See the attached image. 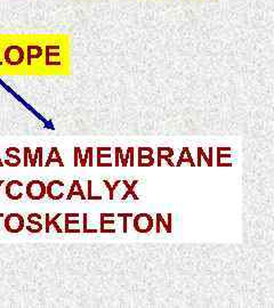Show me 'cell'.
<instances>
[{"label":"cell","instance_id":"15","mask_svg":"<svg viewBox=\"0 0 274 308\" xmlns=\"http://www.w3.org/2000/svg\"><path fill=\"white\" fill-rule=\"evenodd\" d=\"M116 214H105V212H103V214H101V216H99V224H101V226H99V229L98 232L101 233L104 231L106 225H115L116 224Z\"/></svg>","mask_w":274,"mask_h":308},{"label":"cell","instance_id":"20","mask_svg":"<svg viewBox=\"0 0 274 308\" xmlns=\"http://www.w3.org/2000/svg\"><path fill=\"white\" fill-rule=\"evenodd\" d=\"M117 216H118V218L122 219V232L126 234L128 233V218H133L134 214H131V212H128V214L127 212H120Z\"/></svg>","mask_w":274,"mask_h":308},{"label":"cell","instance_id":"25","mask_svg":"<svg viewBox=\"0 0 274 308\" xmlns=\"http://www.w3.org/2000/svg\"><path fill=\"white\" fill-rule=\"evenodd\" d=\"M92 152H94V148L91 147V150L90 151V155H88V165L90 167H92L94 166V161H92V159H94V155H92Z\"/></svg>","mask_w":274,"mask_h":308},{"label":"cell","instance_id":"11","mask_svg":"<svg viewBox=\"0 0 274 308\" xmlns=\"http://www.w3.org/2000/svg\"><path fill=\"white\" fill-rule=\"evenodd\" d=\"M122 183L124 185V187H126V192H124L123 196H122V201H126L128 199V196H133V199L135 201H138L140 200V196H137L136 193H135V187H136V185L138 184V180H134L133 183H129L128 180L123 179L122 180Z\"/></svg>","mask_w":274,"mask_h":308},{"label":"cell","instance_id":"12","mask_svg":"<svg viewBox=\"0 0 274 308\" xmlns=\"http://www.w3.org/2000/svg\"><path fill=\"white\" fill-rule=\"evenodd\" d=\"M183 164H188L191 166V167H195V162L193 160V158H192V154H191V151H190V147L188 146H184L182 152H181V155H180V159L179 161H177V164L175 165L176 167H181V166H183Z\"/></svg>","mask_w":274,"mask_h":308},{"label":"cell","instance_id":"16","mask_svg":"<svg viewBox=\"0 0 274 308\" xmlns=\"http://www.w3.org/2000/svg\"><path fill=\"white\" fill-rule=\"evenodd\" d=\"M111 151H112L111 146H102L96 148V152H97V165L96 166H99L103 159H110V160H111L112 158Z\"/></svg>","mask_w":274,"mask_h":308},{"label":"cell","instance_id":"8","mask_svg":"<svg viewBox=\"0 0 274 308\" xmlns=\"http://www.w3.org/2000/svg\"><path fill=\"white\" fill-rule=\"evenodd\" d=\"M6 194L10 200H21L23 197V183L20 180H10L7 184Z\"/></svg>","mask_w":274,"mask_h":308},{"label":"cell","instance_id":"13","mask_svg":"<svg viewBox=\"0 0 274 308\" xmlns=\"http://www.w3.org/2000/svg\"><path fill=\"white\" fill-rule=\"evenodd\" d=\"M74 196H79L84 201L87 200L86 194H85L83 187H81V184L78 179L73 180L72 185H71V189L69 191V194H67L66 196V200H71Z\"/></svg>","mask_w":274,"mask_h":308},{"label":"cell","instance_id":"2","mask_svg":"<svg viewBox=\"0 0 274 308\" xmlns=\"http://www.w3.org/2000/svg\"><path fill=\"white\" fill-rule=\"evenodd\" d=\"M5 228L8 233L12 234H17L21 233L26 228V221L21 214H9L5 219Z\"/></svg>","mask_w":274,"mask_h":308},{"label":"cell","instance_id":"19","mask_svg":"<svg viewBox=\"0 0 274 308\" xmlns=\"http://www.w3.org/2000/svg\"><path fill=\"white\" fill-rule=\"evenodd\" d=\"M103 183H104L105 187H106V189H108V191H109V199L111 200V201L115 200V193H116L117 189H118L119 184L122 183V180H116V182L113 183V184H110L109 180L104 179V180H103Z\"/></svg>","mask_w":274,"mask_h":308},{"label":"cell","instance_id":"10","mask_svg":"<svg viewBox=\"0 0 274 308\" xmlns=\"http://www.w3.org/2000/svg\"><path fill=\"white\" fill-rule=\"evenodd\" d=\"M62 214H56L54 216H52L51 214H46L44 216L45 218V231L46 233H49L51 228H54L58 233H63L64 229L61 228V226L59 225V218L62 217Z\"/></svg>","mask_w":274,"mask_h":308},{"label":"cell","instance_id":"23","mask_svg":"<svg viewBox=\"0 0 274 308\" xmlns=\"http://www.w3.org/2000/svg\"><path fill=\"white\" fill-rule=\"evenodd\" d=\"M135 153V147L129 146V166H135V159H134V154Z\"/></svg>","mask_w":274,"mask_h":308},{"label":"cell","instance_id":"18","mask_svg":"<svg viewBox=\"0 0 274 308\" xmlns=\"http://www.w3.org/2000/svg\"><path fill=\"white\" fill-rule=\"evenodd\" d=\"M53 162H58V164L61 166H64L63 162H62V159H61V155H60L59 153V150L56 147H53L51 150V153H49L48 155V160L46 161V166H51V164H53Z\"/></svg>","mask_w":274,"mask_h":308},{"label":"cell","instance_id":"14","mask_svg":"<svg viewBox=\"0 0 274 308\" xmlns=\"http://www.w3.org/2000/svg\"><path fill=\"white\" fill-rule=\"evenodd\" d=\"M42 56V48L40 46H29L28 47V64L32 65Z\"/></svg>","mask_w":274,"mask_h":308},{"label":"cell","instance_id":"3","mask_svg":"<svg viewBox=\"0 0 274 308\" xmlns=\"http://www.w3.org/2000/svg\"><path fill=\"white\" fill-rule=\"evenodd\" d=\"M27 196L33 201L44 199L46 196V184L38 179L31 180L27 185Z\"/></svg>","mask_w":274,"mask_h":308},{"label":"cell","instance_id":"7","mask_svg":"<svg viewBox=\"0 0 274 308\" xmlns=\"http://www.w3.org/2000/svg\"><path fill=\"white\" fill-rule=\"evenodd\" d=\"M155 233L156 234H160L161 231L163 229L166 233H170L173 232V215L172 214H167V218L165 219V217L161 214H156L155 215Z\"/></svg>","mask_w":274,"mask_h":308},{"label":"cell","instance_id":"21","mask_svg":"<svg viewBox=\"0 0 274 308\" xmlns=\"http://www.w3.org/2000/svg\"><path fill=\"white\" fill-rule=\"evenodd\" d=\"M87 196V200H91V201H102L103 199L101 196H94L91 194V180H88V196Z\"/></svg>","mask_w":274,"mask_h":308},{"label":"cell","instance_id":"4","mask_svg":"<svg viewBox=\"0 0 274 308\" xmlns=\"http://www.w3.org/2000/svg\"><path fill=\"white\" fill-rule=\"evenodd\" d=\"M154 150L150 146L137 147V166L138 167H152L155 165V159L153 157Z\"/></svg>","mask_w":274,"mask_h":308},{"label":"cell","instance_id":"6","mask_svg":"<svg viewBox=\"0 0 274 308\" xmlns=\"http://www.w3.org/2000/svg\"><path fill=\"white\" fill-rule=\"evenodd\" d=\"M175 151L173 147L169 146H159L156 147V166L161 167L163 162H166L169 167H174V162L172 161V158H174Z\"/></svg>","mask_w":274,"mask_h":308},{"label":"cell","instance_id":"22","mask_svg":"<svg viewBox=\"0 0 274 308\" xmlns=\"http://www.w3.org/2000/svg\"><path fill=\"white\" fill-rule=\"evenodd\" d=\"M91 150V146H88L86 150H85V155H84V158H83V161H81V164H80L81 167H86V166L88 165V155H90V151Z\"/></svg>","mask_w":274,"mask_h":308},{"label":"cell","instance_id":"5","mask_svg":"<svg viewBox=\"0 0 274 308\" xmlns=\"http://www.w3.org/2000/svg\"><path fill=\"white\" fill-rule=\"evenodd\" d=\"M64 193H65V184L62 180H52L46 186V194L51 200L59 201L64 197Z\"/></svg>","mask_w":274,"mask_h":308},{"label":"cell","instance_id":"9","mask_svg":"<svg viewBox=\"0 0 274 308\" xmlns=\"http://www.w3.org/2000/svg\"><path fill=\"white\" fill-rule=\"evenodd\" d=\"M42 216L39 214H30L28 216V223L29 224L26 225V229L28 232L32 233H40L42 229H45V226L42 225Z\"/></svg>","mask_w":274,"mask_h":308},{"label":"cell","instance_id":"24","mask_svg":"<svg viewBox=\"0 0 274 308\" xmlns=\"http://www.w3.org/2000/svg\"><path fill=\"white\" fill-rule=\"evenodd\" d=\"M115 153H116L115 154L116 157H115V165H113V166H116V167H119V166H120L119 165V161H120L119 160V147L115 148Z\"/></svg>","mask_w":274,"mask_h":308},{"label":"cell","instance_id":"17","mask_svg":"<svg viewBox=\"0 0 274 308\" xmlns=\"http://www.w3.org/2000/svg\"><path fill=\"white\" fill-rule=\"evenodd\" d=\"M197 153H198V161H197V164H195V165H197L198 167H201V166H202V160H205L206 165H207L208 167H213V162H212L211 160H209L208 155L205 153L204 147L198 146V147H197Z\"/></svg>","mask_w":274,"mask_h":308},{"label":"cell","instance_id":"1","mask_svg":"<svg viewBox=\"0 0 274 308\" xmlns=\"http://www.w3.org/2000/svg\"><path fill=\"white\" fill-rule=\"evenodd\" d=\"M133 218L134 229L140 234H149L154 228V219L150 214L141 212V214L134 215Z\"/></svg>","mask_w":274,"mask_h":308}]
</instances>
